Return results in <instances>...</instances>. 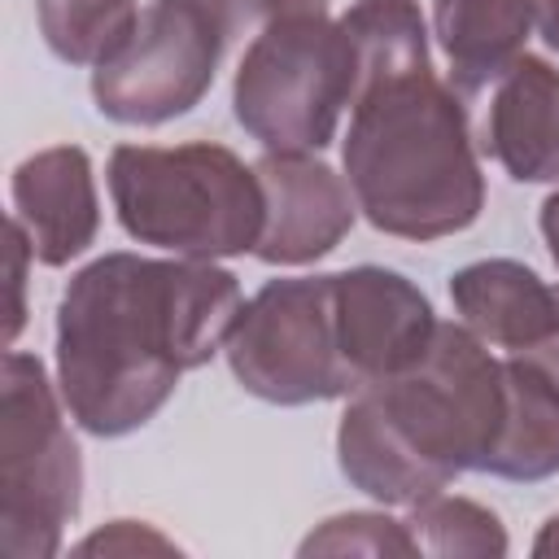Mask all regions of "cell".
<instances>
[{"mask_svg":"<svg viewBox=\"0 0 559 559\" xmlns=\"http://www.w3.org/2000/svg\"><path fill=\"white\" fill-rule=\"evenodd\" d=\"M240 280L218 262L105 253L57 301V389L92 437L144 428L179 376L205 367L240 314Z\"/></svg>","mask_w":559,"mask_h":559,"instance_id":"cell-1","label":"cell"},{"mask_svg":"<svg viewBox=\"0 0 559 559\" xmlns=\"http://www.w3.org/2000/svg\"><path fill=\"white\" fill-rule=\"evenodd\" d=\"M507 411L502 358L463 323H441L428 349L345 397L336 428L341 476L384 502L415 507L463 472H485Z\"/></svg>","mask_w":559,"mask_h":559,"instance_id":"cell-2","label":"cell"},{"mask_svg":"<svg viewBox=\"0 0 559 559\" xmlns=\"http://www.w3.org/2000/svg\"><path fill=\"white\" fill-rule=\"evenodd\" d=\"M341 166L358 214L397 240H441L485 210L463 96L432 70L384 79L349 105Z\"/></svg>","mask_w":559,"mask_h":559,"instance_id":"cell-3","label":"cell"},{"mask_svg":"<svg viewBox=\"0 0 559 559\" xmlns=\"http://www.w3.org/2000/svg\"><path fill=\"white\" fill-rule=\"evenodd\" d=\"M105 179L122 231L162 253L218 262L253 253L262 236L266 197L258 170L227 144H118Z\"/></svg>","mask_w":559,"mask_h":559,"instance_id":"cell-4","label":"cell"},{"mask_svg":"<svg viewBox=\"0 0 559 559\" xmlns=\"http://www.w3.org/2000/svg\"><path fill=\"white\" fill-rule=\"evenodd\" d=\"M61 389L26 349L0 367V550L52 559L83 502V454L66 424Z\"/></svg>","mask_w":559,"mask_h":559,"instance_id":"cell-5","label":"cell"},{"mask_svg":"<svg viewBox=\"0 0 559 559\" xmlns=\"http://www.w3.org/2000/svg\"><path fill=\"white\" fill-rule=\"evenodd\" d=\"M358 66L349 35L328 13H293L262 26L231 83L236 122L266 153H319L354 105Z\"/></svg>","mask_w":559,"mask_h":559,"instance_id":"cell-6","label":"cell"},{"mask_svg":"<svg viewBox=\"0 0 559 559\" xmlns=\"http://www.w3.org/2000/svg\"><path fill=\"white\" fill-rule=\"evenodd\" d=\"M245 393L275 406H310L349 397L336 345L332 275L266 280L236 314L223 345Z\"/></svg>","mask_w":559,"mask_h":559,"instance_id":"cell-7","label":"cell"},{"mask_svg":"<svg viewBox=\"0 0 559 559\" xmlns=\"http://www.w3.org/2000/svg\"><path fill=\"white\" fill-rule=\"evenodd\" d=\"M223 48L227 39L197 0H153L135 31L92 66V100L109 122L162 127L205 100Z\"/></svg>","mask_w":559,"mask_h":559,"instance_id":"cell-8","label":"cell"},{"mask_svg":"<svg viewBox=\"0 0 559 559\" xmlns=\"http://www.w3.org/2000/svg\"><path fill=\"white\" fill-rule=\"evenodd\" d=\"M332 310H336V345H341L349 397L411 367L437 332L428 293L411 284L402 271L371 262L332 271Z\"/></svg>","mask_w":559,"mask_h":559,"instance_id":"cell-9","label":"cell"},{"mask_svg":"<svg viewBox=\"0 0 559 559\" xmlns=\"http://www.w3.org/2000/svg\"><path fill=\"white\" fill-rule=\"evenodd\" d=\"M266 218L253 258L266 266H306L328 258L354 227L358 201L349 179L336 175L319 153H262L253 162Z\"/></svg>","mask_w":559,"mask_h":559,"instance_id":"cell-10","label":"cell"},{"mask_svg":"<svg viewBox=\"0 0 559 559\" xmlns=\"http://www.w3.org/2000/svg\"><path fill=\"white\" fill-rule=\"evenodd\" d=\"M9 197L39 266H66L92 249L100 231V197L92 157L79 144H52L22 157Z\"/></svg>","mask_w":559,"mask_h":559,"instance_id":"cell-11","label":"cell"},{"mask_svg":"<svg viewBox=\"0 0 559 559\" xmlns=\"http://www.w3.org/2000/svg\"><path fill=\"white\" fill-rule=\"evenodd\" d=\"M450 301L467 332L507 354H533L559 328V288L515 258L459 266L450 275Z\"/></svg>","mask_w":559,"mask_h":559,"instance_id":"cell-12","label":"cell"},{"mask_svg":"<svg viewBox=\"0 0 559 559\" xmlns=\"http://www.w3.org/2000/svg\"><path fill=\"white\" fill-rule=\"evenodd\" d=\"M485 153L515 183H559V66L524 52L493 83Z\"/></svg>","mask_w":559,"mask_h":559,"instance_id":"cell-13","label":"cell"},{"mask_svg":"<svg viewBox=\"0 0 559 559\" xmlns=\"http://www.w3.org/2000/svg\"><path fill=\"white\" fill-rule=\"evenodd\" d=\"M537 26L533 0H432V35L450 61V87L476 96L498 83Z\"/></svg>","mask_w":559,"mask_h":559,"instance_id":"cell-14","label":"cell"},{"mask_svg":"<svg viewBox=\"0 0 559 559\" xmlns=\"http://www.w3.org/2000/svg\"><path fill=\"white\" fill-rule=\"evenodd\" d=\"M507 411L485 472L498 480H550L559 476V389L524 354L502 358Z\"/></svg>","mask_w":559,"mask_h":559,"instance_id":"cell-15","label":"cell"},{"mask_svg":"<svg viewBox=\"0 0 559 559\" xmlns=\"http://www.w3.org/2000/svg\"><path fill=\"white\" fill-rule=\"evenodd\" d=\"M341 31L349 35V48H354L358 92L397 74L432 70L428 22L419 13V0H354L341 13Z\"/></svg>","mask_w":559,"mask_h":559,"instance_id":"cell-16","label":"cell"},{"mask_svg":"<svg viewBox=\"0 0 559 559\" xmlns=\"http://www.w3.org/2000/svg\"><path fill=\"white\" fill-rule=\"evenodd\" d=\"M39 35L66 66H100L140 22V0H35Z\"/></svg>","mask_w":559,"mask_h":559,"instance_id":"cell-17","label":"cell"},{"mask_svg":"<svg viewBox=\"0 0 559 559\" xmlns=\"http://www.w3.org/2000/svg\"><path fill=\"white\" fill-rule=\"evenodd\" d=\"M406 528H411V542H415V555H437V559H450V555H467V559H498L511 550L507 542V528L502 520L472 502V498H459V493H432L415 507H406Z\"/></svg>","mask_w":559,"mask_h":559,"instance_id":"cell-18","label":"cell"},{"mask_svg":"<svg viewBox=\"0 0 559 559\" xmlns=\"http://www.w3.org/2000/svg\"><path fill=\"white\" fill-rule=\"evenodd\" d=\"M297 550L301 555H415V542L406 520H393L384 511H345L310 528Z\"/></svg>","mask_w":559,"mask_h":559,"instance_id":"cell-19","label":"cell"},{"mask_svg":"<svg viewBox=\"0 0 559 559\" xmlns=\"http://www.w3.org/2000/svg\"><path fill=\"white\" fill-rule=\"evenodd\" d=\"M218 35L231 44L240 35H258L262 26L293 17V13H328V0H197Z\"/></svg>","mask_w":559,"mask_h":559,"instance_id":"cell-20","label":"cell"},{"mask_svg":"<svg viewBox=\"0 0 559 559\" xmlns=\"http://www.w3.org/2000/svg\"><path fill=\"white\" fill-rule=\"evenodd\" d=\"M74 550H79V555H144V550H175V542L162 537L153 524H140V520H109L105 528L87 533Z\"/></svg>","mask_w":559,"mask_h":559,"instance_id":"cell-21","label":"cell"},{"mask_svg":"<svg viewBox=\"0 0 559 559\" xmlns=\"http://www.w3.org/2000/svg\"><path fill=\"white\" fill-rule=\"evenodd\" d=\"M26 262H35L31 240L22 231L17 218H9V280H13V306H9V341L22 332L26 323V306H22V288H26Z\"/></svg>","mask_w":559,"mask_h":559,"instance_id":"cell-22","label":"cell"},{"mask_svg":"<svg viewBox=\"0 0 559 559\" xmlns=\"http://www.w3.org/2000/svg\"><path fill=\"white\" fill-rule=\"evenodd\" d=\"M537 227H542V240H546V249H550V258H555V266H559V183H555V192L542 201Z\"/></svg>","mask_w":559,"mask_h":559,"instance_id":"cell-23","label":"cell"},{"mask_svg":"<svg viewBox=\"0 0 559 559\" xmlns=\"http://www.w3.org/2000/svg\"><path fill=\"white\" fill-rule=\"evenodd\" d=\"M524 358H528L533 367H542V371H546V380L559 389V328H555V336H550L546 345H537V349H533V354H524Z\"/></svg>","mask_w":559,"mask_h":559,"instance_id":"cell-24","label":"cell"},{"mask_svg":"<svg viewBox=\"0 0 559 559\" xmlns=\"http://www.w3.org/2000/svg\"><path fill=\"white\" fill-rule=\"evenodd\" d=\"M537 9V35L559 52V0H533Z\"/></svg>","mask_w":559,"mask_h":559,"instance_id":"cell-25","label":"cell"},{"mask_svg":"<svg viewBox=\"0 0 559 559\" xmlns=\"http://www.w3.org/2000/svg\"><path fill=\"white\" fill-rule=\"evenodd\" d=\"M533 555H537V559H559V515H550V520L537 528Z\"/></svg>","mask_w":559,"mask_h":559,"instance_id":"cell-26","label":"cell"}]
</instances>
